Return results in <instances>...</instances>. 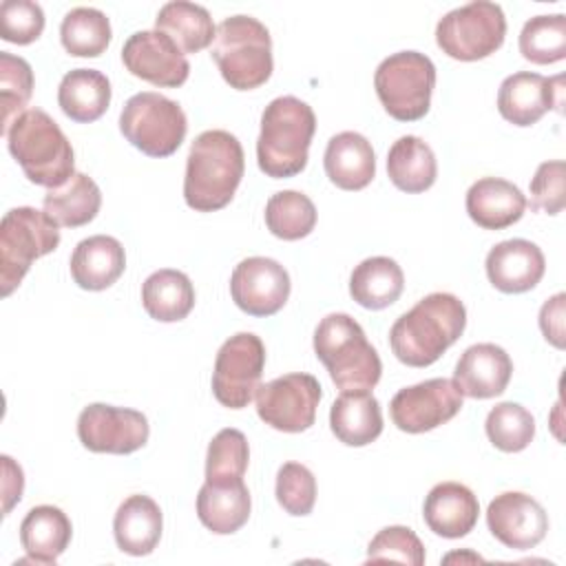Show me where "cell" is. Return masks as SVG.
Returning <instances> with one entry per match:
<instances>
[{"instance_id": "1", "label": "cell", "mask_w": 566, "mask_h": 566, "mask_svg": "<svg viewBox=\"0 0 566 566\" xmlns=\"http://www.w3.org/2000/svg\"><path fill=\"white\" fill-rule=\"evenodd\" d=\"M464 325V303L449 292H433L396 318L389 345L400 363L429 367L462 336Z\"/></svg>"}, {"instance_id": "2", "label": "cell", "mask_w": 566, "mask_h": 566, "mask_svg": "<svg viewBox=\"0 0 566 566\" xmlns=\"http://www.w3.org/2000/svg\"><path fill=\"white\" fill-rule=\"evenodd\" d=\"M245 170L241 142L228 130H203L190 146L184 177V199L197 212L226 208Z\"/></svg>"}, {"instance_id": "3", "label": "cell", "mask_w": 566, "mask_h": 566, "mask_svg": "<svg viewBox=\"0 0 566 566\" xmlns=\"http://www.w3.org/2000/svg\"><path fill=\"white\" fill-rule=\"evenodd\" d=\"M316 130V115L310 104L294 95L272 99L261 115L256 139L259 168L274 179L298 175L307 166V150Z\"/></svg>"}, {"instance_id": "4", "label": "cell", "mask_w": 566, "mask_h": 566, "mask_svg": "<svg viewBox=\"0 0 566 566\" xmlns=\"http://www.w3.org/2000/svg\"><path fill=\"white\" fill-rule=\"evenodd\" d=\"M7 146L24 177L35 186L60 188L75 175L71 142L42 108H29L11 124Z\"/></svg>"}, {"instance_id": "5", "label": "cell", "mask_w": 566, "mask_h": 566, "mask_svg": "<svg viewBox=\"0 0 566 566\" xmlns=\"http://www.w3.org/2000/svg\"><path fill=\"white\" fill-rule=\"evenodd\" d=\"M314 352L343 391L371 389L380 380V356L349 314L334 312L316 325Z\"/></svg>"}, {"instance_id": "6", "label": "cell", "mask_w": 566, "mask_h": 566, "mask_svg": "<svg viewBox=\"0 0 566 566\" xmlns=\"http://www.w3.org/2000/svg\"><path fill=\"white\" fill-rule=\"evenodd\" d=\"M212 60L232 88H259L274 69L270 31L252 15L226 18L214 33Z\"/></svg>"}, {"instance_id": "7", "label": "cell", "mask_w": 566, "mask_h": 566, "mask_svg": "<svg viewBox=\"0 0 566 566\" xmlns=\"http://www.w3.org/2000/svg\"><path fill=\"white\" fill-rule=\"evenodd\" d=\"M60 226L31 206L11 208L0 223V294L9 296L31 263L60 245Z\"/></svg>"}, {"instance_id": "8", "label": "cell", "mask_w": 566, "mask_h": 566, "mask_svg": "<svg viewBox=\"0 0 566 566\" xmlns=\"http://www.w3.org/2000/svg\"><path fill=\"white\" fill-rule=\"evenodd\" d=\"M374 86L380 104L394 119L416 122L429 113L436 66L424 53L398 51L378 64Z\"/></svg>"}, {"instance_id": "9", "label": "cell", "mask_w": 566, "mask_h": 566, "mask_svg": "<svg viewBox=\"0 0 566 566\" xmlns=\"http://www.w3.org/2000/svg\"><path fill=\"white\" fill-rule=\"evenodd\" d=\"M122 135L148 157H170L184 142L188 122L184 108L161 93L144 91L119 113Z\"/></svg>"}, {"instance_id": "10", "label": "cell", "mask_w": 566, "mask_h": 566, "mask_svg": "<svg viewBox=\"0 0 566 566\" xmlns=\"http://www.w3.org/2000/svg\"><path fill=\"white\" fill-rule=\"evenodd\" d=\"M506 35V18L500 4L475 0L440 18L436 44L453 60L475 62L495 53Z\"/></svg>"}, {"instance_id": "11", "label": "cell", "mask_w": 566, "mask_h": 566, "mask_svg": "<svg viewBox=\"0 0 566 566\" xmlns=\"http://www.w3.org/2000/svg\"><path fill=\"white\" fill-rule=\"evenodd\" d=\"M265 367L263 340L252 332L230 336L217 352L212 394L230 409H243L254 398Z\"/></svg>"}, {"instance_id": "12", "label": "cell", "mask_w": 566, "mask_h": 566, "mask_svg": "<svg viewBox=\"0 0 566 566\" xmlns=\"http://www.w3.org/2000/svg\"><path fill=\"white\" fill-rule=\"evenodd\" d=\"M321 396V385L312 374H285L259 385L256 413L276 431L301 433L314 424Z\"/></svg>"}, {"instance_id": "13", "label": "cell", "mask_w": 566, "mask_h": 566, "mask_svg": "<svg viewBox=\"0 0 566 566\" xmlns=\"http://www.w3.org/2000/svg\"><path fill=\"white\" fill-rule=\"evenodd\" d=\"M148 420L142 411L93 402L77 418V438L93 453L126 455L148 442Z\"/></svg>"}, {"instance_id": "14", "label": "cell", "mask_w": 566, "mask_h": 566, "mask_svg": "<svg viewBox=\"0 0 566 566\" xmlns=\"http://www.w3.org/2000/svg\"><path fill=\"white\" fill-rule=\"evenodd\" d=\"M462 409V394L449 378H429L400 389L389 413L394 424L407 433H424L449 422Z\"/></svg>"}, {"instance_id": "15", "label": "cell", "mask_w": 566, "mask_h": 566, "mask_svg": "<svg viewBox=\"0 0 566 566\" xmlns=\"http://www.w3.org/2000/svg\"><path fill=\"white\" fill-rule=\"evenodd\" d=\"M287 270L268 256L243 259L230 276V294L239 310L250 316H272L290 298Z\"/></svg>"}, {"instance_id": "16", "label": "cell", "mask_w": 566, "mask_h": 566, "mask_svg": "<svg viewBox=\"0 0 566 566\" xmlns=\"http://www.w3.org/2000/svg\"><path fill=\"white\" fill-rule=\"evenodd\" d=\"M122 62L130 75L155 86L177 88L190 75L184 51L161 31H137L122 46Z\"/></svg>"}, {"instance_id": "17", "label": "cell", "mask_w": 566, "mask_h": 566, "mask_svg": "<svg viewBox=\"0 0 566 566\" xmlns=\"http://www.w3.org/2000/svg\"><path fill=\"white\" fill-rule=\"evenodd\" d=\"M486 526L506 548L528 551L546 537L548 515L535 497L520 491H506L491 500L486 509Z\"/></svg>"}, {"instance_id": "18", "label": "cell", "mask_w": 566, "mask_h": 566, "mask_svg": "<svg viewBox=\"0 0 566 566\" xmlns=\"http://www.w3.org/2000/svg\"><path fill=\"white\" fill-rule=\"evenodd\" d=\"M562 75L548 80L528 71L513 73L500 84L497 111L515 126H533L551 108L562 111Z\"/></svg>"}, {"instance_id": "19", "label": "cell", "mask_w": 566, "mask_h": 566, "mask_svg": "<svg viewBox=\"0 0 566 566\" xmlns=\"http://www.w3.org/2000/svg\"><path fill=\"white\" fill-rule=\"evenodd\" d=\"M513 374L511 356L495 343H478L462 352L455 363L453 382L462 396L486 400L500 396Z\"/></svg>"}, {"instance_id": "20", "label": "cell", "mask_w": 566, "mask_h": 566, "mask_svg": "<svg viewBox=\"0 0 566 566\" xmlns=\"http://www.w3.org/2000/svg\"><path fill=\"white\" fill-rule=\"evenodd\" d=\"M484 268L493 287L504 294H522L542 281L546 261L533 241L509 239L489 250Z\"/></svg>"}, {"instance_id": "21", "label": "cell", "mask_w": 566, "mask_h": 566, "mask_svg": "<svg viewBox=\"0 0 566 566\" xmlns=\"http://www.w3.org/2000/svg\"><path fill=\"white\" fill-rule=\"evenodd\" d=\"M480 504L473 491L460 482H440L424 497L422 517L427 526L447 539L464 537L478 524Z\"/></svg>"}, {"instance_id": "22", "label": "cell", "mask_w": 566, "mask_h": 566, "mask_svg": "<svg viewBox=\"0 0 566 566\" xmlns=\"http://www.w3.org/2000/svg\"><path fill=\"white\" fill-rule=\"evenodd\" d=\"M467 212L484 230H504L522 219L526 197L522 190L500 177H482L467 190Z\"/></svg>"}, {"instance_id": "23", "label": "cell", "mask_w": 566, "mask_h": 566, "mask_svg": "<svg viewBox=\"0 0 566 566\" xmlns=\"http://www.w3.org/2000/svg\"><path fill=\"white\" fill-rule=\"evenodd\" d=\"M323 166L336 188L363 190L376 175V155L367 137L354 130H343L327 142Z\"/></svg>"}, {"instance_id": "24", "label": "cell", "mask_w": 566, "mask_h": 566, "mask_svg": "<svg viewBox=\"0 0 566 566\" xmlns=\"http://www.w3.org/2000/svg\"><path fill=\"white\" fill-rule=\"evenodd\" d=\"M71 276L82 290L99 292L111 287L126 268L124 245L108 234L82 239L69 261Z\"/></svg>"}, {"instance_id": "25", "label": "cell", "mask_w": 566, "mask_h": 566, "mask_svg": "<svg viewBox=\"0 0 566 566\" xmlns=\"http://www.w3.org/2000/svg\"><path fill=\"white\" fill-rule=\"evenodd\" d=\"M332 433L347 447H365L382 433L380 402L369 389L343 391L329 409Z\"/></svg>"}, {"instance_id": "26", "label": "cell", "mask_w": 566, "mask_h": 566, "mask_svg": "<svg viewBox=\"0 0 566 566\" xmlns=\"http://www.w3.org/2000/svg\"><path fill=\"white\" fill-rule=\"evenodd\" d=\"M161 526L164 517L159 504L142 493L126 497L113 517V535L117 548L135 557L155 551L161 537Z\"/></svg>"}, {"instance_id": "27", "label": "cell", "mask_w": 566, "mask_h": 566, "mask_svg": "<svg viewBox=\"0 0 566 566\" xmlns=\"http://www.w3.org/2000/svg\"><path fill=\"white\" fill-rule=\"evenodd\" d=\"M73 535L71 520L53 504L33 506L20 524V544L29 562L55 564Z\"/></svg>"}, {"instance_id": "28", "label": "cell", "mask_w": 566, "mask_h": 566, "mask_svg": "<svg viewBox=\"0 0 566 566\" xmlns=\"http://www.w3.org/2000/svg\"><path fill=\"white\" fill-rule=\"evenodd\" d=\"M250 509L252 500L243 480L228 484L203 482L197 495L199 522L217 535L237 533L248 522Z\"/></svg>"}, {"instance_id": "29", "label": "cell", "mask_w": 566, "mask_h": 566, "mask_svg": "<svg viewBox=\"0 0 566 566\" xmlns=\"http://www.w3.org/2000/svg\"><path fill=\"white\" fill-rule=\"evenodd\" d=\"M57 104L73 122H95L111 104V82L97 69H73L60 82Z\"/></svg>"}, {"instance_id": "30", "label": "cell", "mask_w": 566, "mask_h": 566, "mask_svg": "<svg viewBox=\"0 0 566 566\" xmlns=\"http://www.w3.org/2000/svg\"><path fill=\"white\" fill-rule=\"evenodd\" d=\"M387 175L402 192L416 195L429 190L438 177V164L431 146L416 135H402L387 153Z\"/></svg>"}, {"instance_id": "31", "label": "cell", "mask_w": 566, "mask_h": 566, "mask_svg": "<svg viewBox=\"0 0 566 566\" xmlns=\"http://www.w3.org/2000/svg\"><path fill=\"white\" fill-rule=\"evenodd\" d=\"M405 274L389 256H369L360 261L349 276V294L365 310H385L400 298Z\"/></svg>"}, {"instance_id": "32", "label": "cell", "mask_w": 566, "mask_h": 566, "mask_svg": "<svg viewBox=\"0 0 566 566\" xmlns=\"http://www.w3.org/2000/svg\"><path fill=\"white\" fill-rule=\"evenodd\" d=\"M142 305L150 318L177 323L195 307V287L179 270H157L142 285Z\"/></svg>"}, {"instance_id": "33", "label": "cell", "mask_w": 566, "mask_h": 566, "mask_svg": "<svg viewBox=\"0 0 566 566\" xmlns=\"http://www.w3.org/2000/svg\"><path fill=\"white\" fill-rule=\"evenodd\" d=\"M155 29L166 33L184 53H197L210 46L217 33L208 9L186 0L166 2L155 18Z\"/></svg>"}, {"instance_id": "34", "label": "cell", "mask_w": 566, "mask_h": 566, "mask_svg": "<svg viewBox=\"0 0 566 566\" xmlns=\"http://www.w3.org/2000/svg\"><path fill=\"white\" fill-rule=\"evenodd\" d=\"M44 212L64 228L91 223L102 206L99 186L84 172H75L64 186L51 188L44 195Z\"/></svg>"}, {"instance_id": "35", "label": "cell", "mask_w": 566, "mask_h": 566, "mask_svg": "<svg viewBox=\"0 0 566 566\" xmlns=\"http://www.w3.org/2000/svg\"><path fill=\"white\" fill-rule=\"evenodd\" d=\"M108 18L93 7L71 9L60 24V40L66 53L75 57H99L111 42Z\"/></svg>"}, {"instance_id": "36", "label": "cell", "mask_w": 566, "mask_h": 566, "mask_svg": "<svg viewBox=\"0 0 566 566\" xmlns=\"http://www.w3.org/2000/svg\"><path fill=\"white\" fill-rule=\"evenodd\" d=\"M265 226L283 241H298L316 226V208L312 199L298 190H281L265 203Z\"/></svg>"}, {"instance_id": "37", "label": "cell", "mask_w": 566, "mask_h": 566, "mask_svg": "<svg viewBox=\"0 0 566 566\" xmlns=\"http://www.w3.org/2000/svg\"><path fill=\"white\" fill-rule=\"evenodd\" d=\"M520 53L533 64H553L566 57V15H535L520 33Z\"/></svg>"}, {"instance_id": "38", "label": "cell", "mask_w": 566, "mask_h": 566, "mask_svg": "<svg viewBox=\"0 0 566 566\" xmlns=\"http://www.w3.org/2000/svg\"><path fill=\"white\" fill-rule=\"evenodd\" d=\"M250 449L248 440L239 429H221L208 444L206 455V482L228 484L241 482L248 469Z\"/></svg>"}, {"instance_id": "39", "label": "cell", "mask_w": 566, "mask_h": 566, "mask_svg": "<svg viewBox=\"0 0 566 566\" xmlns=\"http://www.w3.org/2000/svg\"><path fill=\"white\" fill-rule=\"evenodd\" d=\"M484 429L493 447L504 453H517L531 444L535 436V418L517 402H500L489 411Z\"/></svg>"}, {"instance_id": "40", "label": "cell", "mask_w": 566, "mask_h": 566, "mask_svg": "<svg viewBox=\"0 0 566 566\" xmlns=\"http://www.w3.org/2000/svg\"><path fill=\"white\" fill-rule=\"evenodd\" d=\"M33 93V71L31 64L7 51L0 53V108L2 126L0 133L7 137L11 124L24 113Z\"/></svg>"}, {"instance_id": "41", "label": "cell", "mask_w": 566, "mask_h": 566, "mask_svg": "<svg viewBox=\"0 0 566 566\" xmlns=\"http://www.w3.org/2000/svg\"><path fill=\"white\" fill-rule=\"evenodd\" d=\"M276 502L285 513L303 517L310 515L316 502V478L298 462H285L276 473Z\"/></svg>"}, {"instance_id": "42", "label": "cell", "mask_w": 566, "mask_h": 566, "mask_svg": "<svg viewBox=\"0 0 566 566\" xmlns=\"http://www.w3.org/2000/svg\"><path fill=\"white\" fill-rule=\"evenodd\" d=\"M367 562H402L422 566L424 546L409 526H385L369 542Z\"/></svg>"}, {"instance_id": "43", "label": "cell", "mask_w": 566, "mask_h": 566, "mask_svg": "<svg viewBox=\"0 0 566 566\" xmlns=\"http://www.w3.org/2000/svg\"><path fill=\"white\" fill-rule=\"evenodd\" d=\"M44 31V11L33 0H4L0 4V35L11 44H31Z\"/></svg>"}, {"instance_id": "44", "label": "cell", "mask_w": 566, "mask_h": 566, "mask_svg": "<svg viewBox=\"0 0 566 566\" xmlns=\"http://www.w3.org/2000/svg\"><path fill=\"white\" fill-rule=\"evenodd\" d=\"M564 172L562 159L544 161L537 166L531 179V210H544L546 214H557L564 208Z\"/></svg>"}, {"instance_id": "45", "label": "cell", "mask_w": 566, "mask_h": 566, "mask_svg": "<svg viewBox=\"0 0 566 566\" xmlns=\"http://www.w3.org/2000/svg\"><path fill=\"white\" fill-rule=\"evenodd\" d=\"M564 301L566 294L559 292L551 296L539 310V329L544 338L557 349H564Z\"/></svg>"}, {"instance_id": "46", "label": "cell", "mask_w": 566, "mask_h": 566, "mask_svg": "<svg viewBox=\"0 0 566 566\" xmlns=\"http://www.w3.org/2000/svg\"><path fill=\"white\" fill-rule=\"evenodd\" d=\"M2 515H9L13 504L20 502L24 491V475L20 464H15L9 455H2Z\"/></svg>"}]
</instances>
